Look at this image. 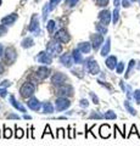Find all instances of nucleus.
<instances>
[{
  "mask_svg": "<svg viewBox=\"0 0 140 146\" xmlns=\"http://www.w3.org/2000/svg\"><path fill=\"white\" fill-rule=\"evenodd\" d=\"M55 40H57L58 43H68L70 42V34L67 33L66 29H60L55 34Z\"/></svg>",
  "mask_w": 140,
  "mask_h": 146,
  "instance_id": "obj_11",
  "label": "nucleus"
},
{
  "mask_svg": "<svg viewBox=\"0 0 140 146\" xmlns=\"http://www.w3.org/2000/svg\"><path fill=\"white\" fill-rule=\"evenodd\" d=\"M89 95H90V98H92V101L95 104V105H99V104H100V100H99L98 95H95L94 93H89Z\"/></svg>",
  "mask_w": 140,
  "mask_h": 146,
  "instance_id": "obj_41",
  "label": "nucleus"
},
{
  "mask_svg": "<svg viewBox=\"0 0 140 146\" xmlns=\"http://www.w3.org/2000/svg\"><path fill=\"white\" fill-rule=\"evenodd\" d=\"M17 20V15L16 13H11V15H9L6 17H4L1 20V23L5 25V26H11L15 23V21Z\"/></svg>",
  "mask_w": 140,
  "mask_h": 146,
  "instance_id": "obj_20",
  "label": "nucleus"
},
{
  "mask_svg": "<svg viewBox=\"0 0 140 146\" xmlns=\"http://www.w3.org/2000/svg\"><path fill=\"white\" fill-rule=\"evenodd\" d=\"M10 85H11V83H10V82H9L7 79H6V80H4L3 83H0V86H1V88H9Z\"/></svg>",
  "mask_w": 140,
  "mask_h": 146,
  "instance_id": "obj_47",
  "label": "nucleus"
},
{
  "mask_svg": "<svg viewBox=\"0 0 140 146\" xmlns=\"http://www.w3.org/2000/svg\"><path fill=\"white\" fill-rule=\"evenodd\" d=\"M74 136H76V135H74V131L71 129V127H68V138H70V139H73Z\"/></svg>",
  "mask_w": 140,
  "mask_h": 146,
  "instance_id": "obj_50",
  "label": "nucleus"
},
{
  "mask_svg": "<svg viewBox=\"0 0 140 146\" xmlns=\"http://www.w3.org/2000/svg\"><path fill=\"white\" fill-rule=\"evenodd\" d=\"M133 134H137L138 138H140V135H139V133H138V129H137V125H135V124H133L132 128H130V131H129V134L127 135V138H130V136H132Z\"/></svg>",
  "mask_w": 140,
  "mask_h": 146,
  "instance_id": "obj_36",
  "label": "nucleus"
},
{
  "mask_svg": "<svg viewBox=\"0 0 140 146\" xmlns=\"http://www.w3.org/2000/svg\"><path fill=\"white\" fill-rule=\"evenodd\" d=\"M60 62H61L65 67L71 68L72 65H73L74 60H73V57H72V55H70V54H64V55H61V57H60Z\"/></svg>",
  "mask_w": 140,
  "mask_h": 146,
  "instance_id": "obj_14",
  "label": "nucleus"
},
{
  "mask_svg": "<svg viewBox=\"0 0 140 146\" xmlns=\"http://www.w3.org/2000/svg\"><path fill=\"white\" fill-rule=\"evenodd\" d=\"M9 101H10V104H11L12 106L17 110V111L26 113V108H25V106H23V105H22L21 102L17 101V100L15 99V96H13V95H10V98H9Z\"/></svg>",
  "mask_w": 140,
  "mask_h": 146,
  "instance_id": "obj_16",
  "label": "nucleus"
},
{
  "mask_svg": "<svg viewBox=\"0 0 140 146\" xmlns=\"http://www.w3.org/2000/svg\"><path fill=\"white\" fill-rule=\"evenodd\" d=\"M138 68H139V70H140V61L138 62Z\"/></svg>",
  "mask_w": 140,
  "mask_h": 146,
  "instance_id": "obj_55",
  "label": "nucleus"
},
{
  "mask_svg": "<svg viewBox=\"0 0 140 146\" xmlns=\"http://www.w3.org/2000/svg\"><path fill=\"white\" fill-rule=\"evenodd\" d=\"M34 45V40L31 38V36H27V38H25L23 40H22V48H31Z\"/></svg>",
  "mask_w": 140,
  "mask_h": 146,
  "instance_id": "obj_26",
  "label": "nucleus"
},
{
  "mask_svg": "<svg viewBox=\"0 0 140 146\" xmlns=\"http://www.w3.org/2000/svg\"><path fill=\"white\" fill-rule=\"evenodd\" d=\"M119 86H121V89L123 93H125V90H127V85L124 84V80H119Z\"/></svg>",
  "mask_w": 140,
  "mask_h": 146,
  "instance_id": "obj_49",
  "label": "nucleus"
},
{
  "mask_svg": "<svg viewBox=\"0 0 140 146\" xmlns=\"http://www.w3.org/2000/svg\"><path fill=\"white\" fill-rule=\"evenodd\" d=\"M90 39H92V46H93V49L95 50V51L100 49V46L104 44V35L100 34V33H98V34H92Z\"/></svg>",
  "mask_w": 140,
  "mask_h": 146,
  "instance_id": "obj_8",
  "label": "nucleus"
},
{
  "mask_svg": "<svg viewBox=\"0 0 140 146\" xmlns=\"http://www.w3.org/2000/svg\"><path fill=\"white\" fill-rule=\"evenodd\" d=\"M43 111H44V113L51 115V113L54 112V106L51 105V102H49V101L43 102Z\"/></svg>",
  "mask_w": 140,
  "mask_h": 146,
  "instance_id": "obj_24",
  "label": "nucleus"
},
{
  "mask_svg": "<svg viewBox=\"0 0 140 146\" xmlns=\"http://www.w3.org/2000/svg\"><path fill=\"white\" fill-rule=\"evenodd\" d=\"M99 20H100V22L102 25L107 26L111 22V13H110V11H108V10L101 11L100 13H99Z\"/></svg>",
  "mask_w": 140,
  "mask_h": 146,
  "instance_id": "obj_15",
  "label": "nucleus"
},
{
  "mask_svg": "<svg viewBox=\"0 0 140 146\" xmlns=\"http://www.w3.org/2000/svg\"><path fill=\"white\" fill-rule=\"evenodd\" d=\"M110 51H111V39L110 38H107V40H106V43L104 44V46H102V49H101V56H107L108 54H110Z\"/></svg>",
  "mask_w": 140,
  "mask_h": 146,
  "instance_id": "obj_21",
  "label": "nucleus"
},
{
  "mask_svg": "<svg viewBox=\"0 0 140 146\" xmlns=\"http://www.w3.org/2000/svg\"><path fill=\"white\" fill-rule=\"evenodd\" d=\"M25 136V130L20 127H15V138L16 139H22Z\"/></svg>",
  "mask_w": 140,
  "mask_h": 146,
  "instance_id": "obj_28",
  "label": "nucleus"
},
{
  "mask_svg": "<svg viewBox=\"0 0 140 146\" xmlns=\"http://www.w3.org/2000/svg\"><path fill=\"white\" fill-rule=\"evenodd\" d=\"M90 119H104V115L98 111H92V113L89 115Z\"/></svg>",
  "mask_w": 140,
  "mask_h": 146,
  "instance_id": "obj_30",
  "label": "nucleus"
},
{
  "mask_svg": "<svg viewBox=\"0 0 140 146\" xmlns=\"http://www.w3.org/2000/svg\"><path fill=\"white\" fill-rule=\"evenodd\" d=\"M117 57L116 56H113V55H111V56H108L107 58H106V61H105V65H106V67L108 68V70H116V67H117Z\"/></svg>",
  "mask_w": 140,
  "mask_h": 146,
  "instance_id": "obj_17",
  "label": "nucleus"
},
{
  "mask_svg": "<svg viewBox=\"0 0 140 146\" xmlns=\"http://www.w3.org/2000/svg\"><path fill=\"white\" fill-rule=\"evenodd\" d=\"M98 83L100 84V85H102V86H105V88L110 90L111 93H113V88H112L111 84H108V83H106V82H104V80H101V79H98Z\"/></svg>",
  "mask_w": 140,
  "mask_h": 146,
  "instance_id": "obj_34",
  "label": "nucleus"
},
{
  "mask_svg": "<svg viewBox=\"0 0 140 146\" xmlns=\"http://www.w3.org/2000/svg\"><path fill=\"white\" fill-rule=\"evenodd\" d=\"M6 96H7L6 88H1V86H0V98H6Z\"/></svg>",
  "mask_w": 140,
  "mask_h": 146,
  "instance_id": "obj_44",
  "label": "nucleus"
},
{
  "mask_svg": "<svg viewBox=\"0 0 140 146\" xmlns=\"http://www.w3.org/2000/svg\"><path fill=\"white\" fill-rule=\"evenodd\" d=\"M46 134L51 135V138H52V139H55V138H56V136L52 134V131H51V129H50V125H49V124H46V127H45V129H44V133H43V135H42V138H44V136L46 135Z\"/></svg>",
  "mask_w": 140,
  "mask_h": 146,
  "instance_id": "obj_33",
  "label": "nucleus"
},
{
  "mask_svg": "<svg viewBox=\"0 0 140 146\" xmlns=\"http://www.w3.org/2000/svg\"><path fill=\"white\" fill-rule=\"evenodd\" d=\"M124 108L127 110V112H129L132 116H137V111H135V108L132 106V104L129 102V100H125L124 101Z\"/></svg>",
  "mask_w": 140,
  "mask_h": 146,
  "instance_id": "obj_25",
  "label": "nucleus"
},
{
  "mask_svg": "<svg viewBox=\"0 0 140 146\" xmlns=\"http://www.w3.org/2000/svg\"><path fill=\"white\" fill-rule=\"evenodd\" d=\"M6 33H7V29H6L5 25H0V36L4 35V34H6Z\"/></svg>",
  "mask_w": 140,
  "mask_h": 146,
  "instance_id": "obj_45",
  "label": "nucleus"
},
{
  "mask_svg": "<svg viewBox=\"0 0 140 146\" xmlns=\"http://www.w3.org/2000/svg\"><path fill=\"white\" fill-rule=\"evenodd\" d=\"M4 138L5 139H10L12 136V130L10 129V128H7L6 125H4Z\"/></svg>",
  "mask_w": 140,
  "mask_h": 146,
  "instance_id": "obj_31",
  "label": "nucleus"
},
{
  "mask_svg": "<svg viewBox=\"0 0 140 146\" xmlns=\"http://www.w3.org/2000/svg\"><path fill=\"white\" fill-rule=\"evenodd\" d=\"M71 106V101L68 98H57L55 101V107L56 111H65Z\"/></svg>",
  "mask_w": 140,
  "mask_h": 146,
  "instance_id": "obj_6",
  "label": "nucleus"
},
{
  "mask_svg": "<svg viewBox=\"0 0 140 146\" xmlns=\"http://www.w3.org/2000/svg\"><path fill=\"white\" fill-rule=\"evenodd\" d=\"M139 3H140V0H139Z\"/></svg>",
  "mask_w": 140,
  "mask_h": 146,
  "instance_id": "obj_57",
  "label": "nucleus"
},
{
  "mask_svg": "<svg viewBox=\"0 0 140 146\" xmlns=\"http://www.w3.org/2000/svg\"><path fill=\"white\" fill-rule=\"evenodd\" d=\"M5 72V68H4V65L1 62H0V74H3V73Z\"/></svg>",
  "mask_w": 140,
  "mask_h": 146,
  "instance_id": "obj_51",
  "label": "nucleus"
},
{
  "mask_svg": "<svg viewBox=\"0 0 140 146\" xmlns=\"http://www.w3.org/2000/svg\"><path fill=\"white\" fill-rule=\"evenodd\" d=\"M3 54H4V48H3V45L0 44V56H1Z\"/></svg>",
  "mask_w": 140,
  "mask_h": 146,
  "instance_id": "obj_52",
  "label": "nucleus"
},
{
  "mask_svg": "<svg viewBox=\"0 0 140 146\" xmlns=\"http://www.w3.org/2000/svg\"><path fill=\"white\" fill-rule=\"evenodd\" d=\"M72 73H73V76L78 77V78H83V70H77V68H73V70H72Z\"/></svg>",
  "mask_w": 140,
  "mask_h": 146,
  "instance_id": "obj_40",
  "label": "nucleus"
},
{
  "mask_svg": "<svg viewBox=\"0 0 140 146\" xmlns=\"http://www.w3.org/2000/svg\"><path fill=\"white\" fill-rule=\"evenodd\" d=\"M56 138H58V139H65V138H66V133H65V129H64V128H58V129H57Z\"/></svg>",
  "mask_w": 140,
  "mask_h": 146,
  "instance_id": "obj_37",
  "label": "nucleus"
},
{
  "mask_svg": "<svg viewBox=\"0 0 140 146\" xmlns=\"http://www.w3.org/2000/svg\"><path fill=\"white\" fill-rule=\"evenodd\" d=\"M118 18H119V11H118V7H116L115 11H113V15H112V21H113V23H117V22H118Z\"/></svg>",
  "mask_w": 140,
  "mask_h": 146,
  "instance_id": "obj_38",
  "label": "nucleus"
},
{
  "mask_svg": "<svg viewBox=\"0 0 140 146\" xmlns=\"http://www.w3.org/2000/svg\"><path fill=\"white\" fill-rule=\"evenodd\" d=\"M115 6H116V7L119 6V0H115Z\"/></svg>",
  "mask_w": 140,
  "mask_h": 146,
  "instance_id": "obj_54",
  "label": "nucleus"
},
{
  "mask_svg": "<svg viewBox=\"0 0 140 146\" xmlns=\"http://www.w3.org/2000/svg\"><path fill=\"white\" fill-rule=\"evenodd\" d=\"M72 57H73V60H74L76 63H82V62H84L83 57H82V52H80L78 49H74L73 51H72Z\"/></svg>",
  "mask_w": 140,
  "mask_h": 146,
  "instance_id": "obj_22",
  "label": "nucleus"
},
{
  "mask_svg": "<svg viewBox=\"0 0 140 146\" xmlns=\"http://www.w3.org/2000/svg\"><path fill=\"white\" fill-rule=\"evenodd\" d=\"M133 98L135 100L137 105H140V89H137L133 91Z\"/></svg>",
  "mask_w": 140,
  "mask_h": 146,
  "instance_id": "obj_35",
  "label": "nucleus"
},
{
  "mask_svg": "<svg viewBox=\"0 0 140 146\" xmlns=\"http://www.w3.org/2000/svg\"><path fill=\"white\" fill-rule=\"evenodd\" d=\"M135 60H130L129 63H128V68H127V72H125V74H124V78L125 79H128L130 76H132V72H133V68L135 67Z\"/></svg>",
  "mask_w": 140,
  "mask_h": 146,
  "instance_id": "obj_23",
  "label": "nucleus"
},
{
  "mask_svg": "<svg viewBox=\"0 0 140 146\" xmlns=\"http://www.w3.org/2000/svg\"><path fill=\"white\" fill-rule=\"evenodd\" d=\"M7 119H20V116L15 115V113H10V115H7Z\"/></svg>",
  "mask_w": 140,
  "mask_h": 146,
  "instance_id": "obj_48",
  "label": "nucleus"
},
{
  "mask_svg": "<svg viewBox=\"0 0 140 146\" xmlns=\"http://www.w3.org/2000/svg\"><path fill=\"white\" fill-rule=\"evenodd\" d=\"M99 133H100V136L102 139H107L111 136V129H110V125L108 124H102L99 129Z\"/></svg>",
  "mask_w": 140,
  "mask_h": 146,
  "instance_id": "obj_18",
  "label": "nucleus"
},
{
  "mask_svg": "<svg viewBox=\"0 0 140 146\" xmlns=\"http://www.w3.org/2000/svg\"><path fill=\"white\" fill-rule=\"evenodd\" d=\"M79 105H80V107L87 108L89 106V101H88L87 99H82V100H80V102H79Z\"/></svg>",
  "mask_w": 140,
  "mask_h": 146,
  "instance_id": "obj_43",
  "label": "nucleus"
},
{
  "mask_svg": "<svg viewBox=\"0 0 140 146\" xmlns=\"http://www.w3.org/2000/svg\"><path fill=\"white\" fill-rule=\"evenodd\" d=\"M55 27H56L55 22H54V21H49V22H48V25H46V28H48V32H49V33H52L54 29H55Z\"/></svg>",
  "mask_w": 140,
  "mask_h": 146,
  "instance_id": "obj_39",
  "label": "nucleus"
},
{
  "mask_svg": "<svg viewBox=\"0 0 140 146\" xmlns=\"http://www.w3.org/2000/svg\"><path fill=\"white\" fill-rule=\"evenodd\" d=\"M16 57H17V52L13 48H6L5 50V62L6 65H12L13 62L16 61Z\"/></svg>",
  "mask_w": 140,
  "mask_h": 146,
  "instance_id": "obj_7",
  "label": "nucleus"
},
{
  "mask_svg": "<svg viewBox=\"0 0 140 146\" xmlns=\"http://www.w3.org/2000/svg\"><path fill=\"white\" fill-rule=\"evenodd\" d=\"M35 93V85L31 82H26V83L22 84L21 89H20V94L22 98L25 99H29L33 96V94Z\"/></svg>",
  "mask_w": 140,
  "mask_h": 146,
  "instance_id": "obj_2",
  "label": "nucleus"
},
{
  "mask_svg": "<svg viewBox=\"0 0 140 146\" xmlns=\"http://www.w3.org/2000/svg\"><path fill=\"white\" fill-rule=\"evenodd\" d=\"M92 43H89V42H82V43H79L78 44V49L82 54H89L90 52V50H92Z\"/></svg>",
  "mask_w": 140,
  "mask_h": 146,
  "instance_id": "obj_19",
  "label": "nucleus"
},
{
  "mask_svg": "<svg viewBox=\"0 0 140 146\" xmlns=\"http://www.w3.org/2000/svg\"><path fill=\"white\" fill-rule=\"evenodd\" d=\"M104 118H105V119H111V121H113V119H116V118H117V115H116L113 111H112V110H108L107 112H105V115H104Z\"/></svg>",
  "mask_w": 140,
  "mask_h": 146,
  "instance_id": "obj_29",
  "label": "nucleus"
},
{
  "mask_svg": "<svg viewBox=\"0 0 140 146\" xmlns=\"http://www.w3.org/2000/svg\"><path fill=\"white\" fill-rule=\"evenodd\" d=\"M124 62H118L117 63V67H116V72H117V74H122V73L124 72Z\"/></svg>",
  "mask_w": 140,
  "mask_h": 146,
  "instance_id": "obj_32",
  "label": "nucleus"
},
{
  "mask_svg": "<svg viewBox=\"0 0 140 146\" xmlns=\"http://www.w3.org/2000/svg\"><path fill=\"white\" fill-rule=\"evenodd\" d=\"M50 73H51L50 68H48L46 66H42V67H39L37 70V72H35V76H37L40 80H44V79H46L48 77L50 76Z\"/></svg>",
  "mask_w": 140,
  "mask_h": 146,
  "instance_id": "obj_12",
  "label": "nucleus"
},
{
  "mask_svg": "<svg viewBox=\"0 0 140 146\" xmlns=\"http://www.w3.org/2000/svg\"><path fill=\"white\" fill-rule=\"evenodd\" d=\"M96 4H98V6L105 7L108 5V0H96Z\"/></svg>",
  "mask_w": 140,
  "mask_h": 146,
  "instance_id": "obj_42",
  "label": "nucleus"
},
{
  "mask_svg": "<svg viewBox=\"0 0 140 146\" xmlns=\"http://www.w3.org/2000/svg\"><path fill=\"white\" fill-rule=\"evenodd\" d=\"M95 28H96V31L99 32V33L102 34V35L107 33V27H106L105 25H102L101 22H100V23H96V25H95Z\"/></svg>",
  "mask_w": 140,
  "mask_h": 146,
  "instance_id": "obj_27",
  "label": "nucleus"
},
{
  "mask_svg": "<svg viewBox=\"0 0 140 146\" xmlns=\"http://www.w3.org/2000/svg\"><path fill=\"white\" fill-rule=\"evenodd\" d=\"M83 63H84V68L90 73V74L96 76V74H99V73H101L100 72V66H99V63L94 60L93 57H88L87 60H84Z\"/></svg>",
  "mask_w": 140,
  "mask_h": 146,
  "instance_id": "obj_1",
  "label": "nucleus"
},
{
  "mask_svg": "<svg viewBox=\"0 0 140 146\" xmlns=\"http://www.w3.org/2000/svg\"><path fill=\"white\" fill-rule=\"evenodd\" d=\"M77 1L78 0H65V3H66V5H68V6H74Z\"/></svg>",
  "mask_w": 140,
  "mask_h": 146,
  "instance_id": "obj_46",
  "label": "nucleus"
},
{
  "mask_svg": "<svg viewBox=\"0 0 140 146\" xmlns=\"http://www.w3.org/2000/svg\"><path fill=\"white\" fill-rule=\"evenodd\" d=\"M73 93H74V90L72 88V85L64 84L57 88L56 95L58 98H71V96H73Z\"/></svg>",
  "mask_w": 140,
  "mask_h": 146,
  "instance_id": "obj_3",
  "label": "nucleus"
},
{
  "mask_svg": "<svg viewBox=\"0 0 140 146\" xmlns=\"http://www.w3.org/2000/svg\"><path fill=\"white\" fill-rule=\"evenodd\" d=\"M29 32H32L34 35H39L40 34V27H39V22H38V17L37 16H33L32 17V21H31V25H29Z\"/></svg>",
  "mask_w": 140,
  "mask_h": 146,
  "instance_id": "obj_13",
  "label": "nucleus"
},
{
  "mask_svg": "<svg viewBox=\"0 0 140 146\" xmlns=\"http://www.w3.org/2000/svg\"><path fill=\"white\" fill-rule=\"evenodd\" d=\"M67 80H68L67 76L64 74V73H61V72L54 73L52 77H51V84L57 86V88H58V86H61V85H64V84H66Z\"/></svg>",
  "mask_w": 140,
  "mask_h": 146,
  "instance_id": "obj_4",
  "label": "nucleus"
},
{
  "mask_svg": "<svg viewBox=\"0 0 140 146\" xmlns=\"http://www.w3.org/2000/svg\"><path fill=\"white\" fill-rule=\"evenodd\" d=\"M46 51L50 52L52 56H55V55H58L62 51V46H61V44H58L57 40L49 42L48 45H46Z\"/></svg>",
  "mask_w": 140,
  "mask_h": 146,
  "instance_id": "obj_5",
  "label": "nucleus"
},
{
  "mask_svg": "<svg viewBox=\"0 0 140 146\" xmlns=\"http://www.w3.org/2000/svg\"><path fill=\"white\" fill-rule=\"evenodd\" d=\"M0 4H1V0H0Z\"/></svg>",
  "mask_w": 140,
  "mask_h": 146,
  "instance_id": "obj_56",
  "label": "nucleus"
},
{
  "mask_svg": "<svg viewBox=\"0 0 140 146\" xmlns=\"http://www.w3.org/2000/svg\"><path fill=\"white\" fill-rule=\"evenodd\" d=\"M27 106L32 110V111H37L38 112L39 110L43 107V104L40 102L35 96H32V98L28 99V101H27Z\"/></svg>",
  "mask_w": 140,
  "mask_h": 146,
  "instance_id": "obj_10",
  "label": "nucleus"
},
{
  "mask_svg": "<svg viewBox=\"0 0 140 146\" xmlns=\"http://www.w3.org/2000/svg\"><path fill=\"white\" fill-rule=\"evenodd\" d=\"M23 118H25V119H32V117H31L29 115H25Z\"/></svg>",
  "mask_w": 140,
  "mask_h": 146,
  "instance_id": "obj_53",
  "label": "nucleus"
},
{
  "mask_svg": "<svg viewBox=\"0 0 140 146\" xmlns=\"http://www.w3.org/2000/svg\"><path fill=\"white\" fill-rule=\"evenodd\" d=\"M37 61L43 63V65H50L52 62V55L49 51H42L37 56Z\"/></svg>",
  "mask_w": 140,
  "mask_h": 146,
  "instance_id": "obj_9",
  "label": "nucleus"
}]
</instances>
